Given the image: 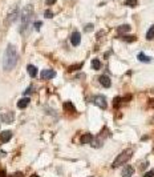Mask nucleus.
I'll use <instances>...</instances> for the list:
<instances>
[{
  "label": "nucleus",
  "instance_id": "9b49d317",
  "mask_svg": "<svg viewBox=\"0 0 154 177\" xmlns=\"http://www.w3.org/2000/svg\"><path fill=\"white\" fill-rule=\"evenodd\" d=\"M29 103H31L29 97L21 99V100H19V103H17V108H20V109H24V108L28 107V104H29Z\"/></svg>",
  "mask_w": 154,
  "mask_h": 177
},
{
  "label": "nucleus",
  "instance_id": "9d476101",
  "mask_svg": "<svg viewBox=\"0 0 154 177\" xmlns=\"http://www.w3.org/2000/svg\"><path fill=\"white\" fill-rule=\"evenodd\" d=\"M12 137V132L11 131H3L0 133V141L1 142H8Z\"/></svg>",
  "mask_w": 154,
  "mask_h": 177
},
{
  "label": "nucleus",
  "instance_id": "7c9ffc66",
  "mask_svg": "<svg viewBox=\"0 0 154 177\" xmlns=\"http://www.w3.org/2000/svg\"><path fill=\"white\" fill-rule=\"evenodd\" d=\"M14 177H23V174H21L20 172H17V173H15V174H14Z\"/></svg>",
  "mask_w": 154,
  "mask_h": 177
},
{
  "label": "nucleus",
  "instance_id": "a878e982",
  "mask_svg": "<svg viewBox=\"0 0 154 177\" xmlns=\"http://www.w3.org/2000/svg\"><path fill=\"white\" fill-rule=\"evenodd\" d=\"M41 24H43V23H41V21H36V23H35V29H36V31H39V29H40V27H41Z\"/></svg>",
  "mask_w": 154,
  "mask_h": 177
},
{
  "label": "nucleus",
  "instance_id": "f3484780",
  "mask_svg": "<svg viewBox=\"0 0 154 177\" xmlns=\"http://www.w3.org/2000/svg\"><path fill=\"white\" fill-rule=\"evenodd\" d=\"M138 60L142 63H150L151 61V57H149V56H146L145 53H138Z\"/></svg>",
  "mask_w": 154,
  "mask_h": 177
},
{
  "label": "nucleus",
  "instance_id": "dca6fc26",
  "mask_svg": "<svg viewBox=\"0 0 154 177\" xmlns=\"http://www.w3.org/2000/svg\"><path fill=\"white\" fill-rule=\"evenodd\" d=\"M129 31H130V25L129 24L120 25V27L117 28V32H118V33H121V35H122V33H125V32H129Z\"/></svg>",
  "mask_w": 154,
  "mask_h": 177
},
{
  "label": "nucleus",
  "instance_id": "5701e85b",
  "mask_svg": "<svg viewBox=\"0 0 154 177\" xmlns=\"http://www.w3.org/2000/svg\"><path fill=\"white\" fill-rule=\"evenodd\" d=\"M81 67H82V64H77V65L69 67V68H68V72H73V71H77V69H80Z\"/></svg>",
  "mask_w": 154,
  "mask_h": 177
},
{
  "label": "nucleus",
  "instance_id": "bb28decb",
  "mask_svg": "<svg viewBox=\"0 0 154 177\" xmlns=\"http://www.w3.org/2000/svg\"><path fill=\"white\" fill-rule=\"evenodd\" d=\"M144 177H154V172L153 170H150V172H147V173H145Z\"/></svg>",
  "mask_w": 154,
  "mask_h": 177
},
{
  "label": "nucleus",
  "instance_id": "0eeeda50",
  "mask_svg": "<svg viewBox=\"0 0 154 177\" xmlns=\"http://www.w3.org/2000/svg\"><path fill=\"white\" fill-rule=\"evenodd\" d=\"M56 76V72L52 69H45L41 72V79L43 80H49V79H53Z\"/></svg>",
  "mask_w": 154,
  "mask_h": 177
},
{
  "label": "nucleus",
  "instance_id": "473e14b6",
  "mask_svg": "<svg viewBox=\"0 0 154 177\" xmlns=\"http://www.w3.org/2000/svg\"><path fill=\"white\" fill-rule=\"evenodd\" d=\"M31 177H39V176H37V174H32Z\"/></svg>",
  "mask_w": 154,
  "mask_h": 177
},
{
  "label": "nucleus",
  "instance_id": "423d86ee",
  "mask_svg": "<svg viewBox=\"0 0 154 177\" xmlns=\"http://www.w3.org/2000/svg\"><path fill=\"white\" fill-rule=\"evenodd\" d=\"M98 81H100V84L105 88H109L110 85H112V81H110V79L106 76V75H101V76L98 77Z\"/></svg>",
  "mask_w": 154,
  "mask_h": 177
},
{
  "label": "nucleus",
  "instance_id": "6ab92c4d",
  "mask_svg": "<svg viewBox=\"0 0 154 177\" xmlns=\"http://www.w3.org/2000/svg\"><path fill=\"white\" fill-rule=\"evenodd\" d=\"M92 68L93 69H100L101 68V61L98 59H93L92 60Z\"/></svg>",
  "mask_w": 154,
  "mask_h": 177
},
{
  "label": "nucleus",
  "instance_id": "b1692460",
  "mask_svg": "<svg viewBox=\"0 0 154 177\" xmlns=\"http://www.w3.org/2000/svg\"><path fill=\"white\" fill-rule=\"evenodd\" d=\"M44 16H45V18H48V19H51V18H53V14H52V11L47 10L44 12Z\"/></svg>",
  "mask_w": 154,
  "mask_h": 177
},
{
  "label": "nucleus",
  "instance_id": "7ed1b4c3",
  "mask_svg": "<svg viewBox=\"0 0 154 177\" xmlns=\"http://www.w3.org/2000/svg\"><path fill=\"white\" fill-rule=\"evenodd\" d=\"M132 155H133V150H132V149H125L123 152H121L120 155L117 156V159L113 161V164H112V168H118V167H121L122 164L126 163L128 160H130Z\"/></svg>",
  "mask_w": 154,
  "mask_h": 177
},
{
  "label": "nucleus",
  "instance_id": "f257e3e1",
  "mask_svg": "<svg viewBox=\"0 0 154 177\" xmlns=\"http://www.w3.org/2000/svg\"><path fill=\"white\" fill-rule=\"evenodd\" d=\"M17 60H19V56H17L16 48L14 45H8L5 52H4L3 56V68L4 71H12L16 67Z\"/></svg>",
  "mask_w": 154,
  "mask_h": 177
},
{
  "label": "nucleus",
  "instance_id": "393cba45",
  "mask_svg": "<svg viewBox=\"0 0 154 177\" xmlns=\"http://www.w3.org/2000/svg\"><path fill=\"white\" fill-rule=\"evenodd\" d=\"M85 32H92L93 31V24H88V25H85Z\"/></svg>",
  "mask_w": 154,
  "mask_h": 177
},
{
  "label": "nucleus",
  "instance_id": "c85d7f7f",
  "mask_svg": "<svg viewBox=\"0 0 154 177\" xmlns=\"http://www.w3.org/2000/svg\"><path fill=\"white\" fill-rule=\"evenodd\" d=\"M0 177H7V174H5V170H0Z\"/></svg>",
  "mask_w": 154,
  "mask_h": 177
},
{
  "label": "nucleus",
  "instance_id": "a211bd4d",
  "mask_svg": "<svg viewBox=\"0 0 154 177\" xmlns=\"http://www.w3.org/2000/svg\"><path fill=\"white\" fill-rule=\"evenodd\" d=\"M146 39L147 40H153L154 39V25H151V27L149 28V31H147V33H146Z\"/></svg>",
  "mask_w": 154,
  "mask_h": 177
},
{
  "label": "nucleus",
  "instance_id": "4468645a",
  "mask_svg": "<svg viewBox=\"0 0 154 177\" xmlns=\"http://www.w3.org/2000/svg\"><path fill=\"white\" fill-rule=\"evenodd\" d=\"M134 173V168L133 167H125L122 170V177H132Z\"/></svg>",
  "mask_w": 154,
  "mask_h": 177
},
{
  "label": "nucleus",
  "instance_id": "4be33fe9",
  "mask_svg": "<svg viewBox=\"0 0 154 177\" xmlns=\"http://www.w3.org/2000/svg\"><path fill=\"white\" fill-rule=\"evenodd\" d=\"M121 101H122V99H121V97H116L113 100V107L114 108H118L121 105Z\"/></svg>",
  "mask_w": 154,
  "mask_h": 177
},
{
  "label": "nucleus",
  "instance_id": "6e6552de",
  "mask_svg": "<svg viewBox=\"0 0 154 177\" xmlns=\"http://www.w3.org/2000/svg\"><path fill=\"white\" fill-rule=\"evenodd\" d=\"M17 15H19V8L15 7L14 10L9 12V15H8V19H7V23L9 24V23H14L15 20L17 19Z\"/></svg>",
  "mask_w": 154,
  "mask_h": 177
},
{
  "label": "nucleus",
  "instance_id": "f8f14e48",
  "mask_svg": "<svg viewBox=\"0 0 154 177\" xmlns=\"http://www.w3.org/2000/svg\"><path fill=\"white\" fill-rule=\"evenodd\" d=\"M92 140H93V136L90 135V133H85V135L81 136L80 142H81V144H89V142H92Z\"/></svg>",
  "mask_w": 154,
  "mask_h": 177
},
{
  "label": "nucleus",
  "instance_id": "412c9836",
  "mask_svg": "<svg viewBox=\"0 0 154 177\" xmlns=\"http://www.w3.org/2000/svg\"><path fill=\"white\" fill-rule=\"evenodd\" d=\"M122 40L128 43H133L136 42V36H122Z\"/></svg>",
  "mask_w": 154,
  "mask_h": 177
},
{
  "label": "nucleus",
  "instance_id": "ddd939ff",
  "mask_svg": "<svg viewBox=\"0 0 154 177\" xmlns=\"http://www.w3.org/2000/svg\"><path fill=\"white\" fill-rule=\"evenodd\" d=\"M64 111L69 112V113H75L76 108H75V105H73L71 101H66V103H64Z\"/></svg>",
  "mask_w": 154,
  "mask_h": 177
},
{
  "label": "nucleus",
  "instance_id": "2eb2a0df",
  "mask_svg": "<svg viewBox=\"0 0 154 177\" xmlns=\"http://www.w3.org/2000/svg\"><path fill=\"white\" fill-rule=\"evenodd\" d=\"M27 71H28V73H29V76L31 77L37 76V68H36L35 65H32V64H29V65L27 67Z\"/></svg>",
  "mask_w": 154,
  "mask_h": 177
},
{
  "label": "nucleus",
  "instance_id": "cd10ccee",
  "mask_svg": "<svg viewBox=\"0 0 154 177\" xmlns=\"http://www.w3.org/2000/svg\"><path fill=\"white\" fill-rule=\"evenodd\" d=\"M56 3V0H47V4L48 5H52V4H55Z\"/></svg>",
  "mask_w": 154,
  "mask_h": 177
},
{
  "label": "nucleus",
  "instance_id": "39448f33",
  "mask_svg": "<svg viewBox=\"0 0 154 177\" xmlns=\"http://www.w3.org/2000/svg\"><path fill=\"white\" fill-rule=\"evenodd\" d=\"M14 118H15L14 112H7V113H3V115H1V121L5 123V124L12 123L14 121Z\"/></svg>",
  "mask_w": 154,
  "mask_h": 177
},
{
  "label": "nucleus",
  "instance_id": "1a4fd4ad",
  "mask_svg": "<svg viewBox=\"0 0 154 177\" xmlns=\"http://www.w3.org/2000/svg\"><path fill=\"white\" fill-rule=\"evenodd\" d=\"M71 43L75 47H77L81 43V35H80V32H73L72 36H71Z\"/></svg>",
  "mask_w": 154,
  "mask_h": 177
},
{
  "label": "nucleus",
  "instance_id": "f03ea898",
  "mask_svg": "<svg viewBox=\"0 0 154 177\" xmlns=\"http://www.w3.org/2000/svg\"><path fill=\"white\" fill-rule=\"evenodd\" d=\"M32 18H33V7L32 4H27L23 11H21V29L20 32L23 35H27L32 24Z\"/></svg>",
  "mask_w": 154,
  "mask_h": 177
},
{
  "label": "nucleus",
  "instance_id": "c756f323",
  "mask_svg": "<svg viewBox=\"0 0 154 177\" xmlns=\"http://www.w3.org/2000/svg\"><path fill=\"white\" fill-rule=\"evenodd\" d=\"M32 88H33V87H29V88H28V89H27V91H25V92H24V95H29V93H31Z\"/></svg>",
  "mask_w": 154,
  "mask_h": 177
},
{
  "label": "nucleus",
  "instance_id": "2f4dec72",
  "mask_svg": "<svg viewBox=\"0 0 154 177\" xmlns=\"http://www.w3.org/2000/svg\"><path fill=\"white\" fill-rule=\"evenodd\" d=\"M1 156H5V152H3V150H0V157Z\"/></svg>",
  "mask_w": 154,
  "mask_h": 177
},
{
  "label": "nucleus",
  "instance_id": "aec40b11",
  "mask_svg": "<svg viewBox=\"0 0 154 177\" xmlns=\"http://www.w3.org/2000/svg\"><path fill=\"white\" fill-rule=\"evenodd\" d=\"M137 0H125V4H126L128 7H136L137 5Z\"/></svg>",
  "mask_w": 154,
  "mask_h": 177
},
{
  "label": "nucleus",
  "instance_id": "20e7f679",
  "mask_svg": "<svg viewBox=\"0 0 154 177\" xmlns=\"http://www.w3.org/2000/svg\"><path fill=\"white\" fill-rule=\"evenodd\" d=\"M94 104L97 105V107H100L101 109H105L106 107H108V104H106V100L104 96H96L94 97Z\"/></svg>",
  "mask_w": 154,
  "mask_h": 177
}]
</instances>
